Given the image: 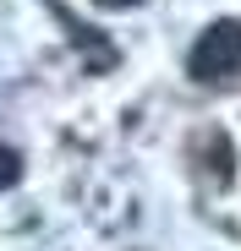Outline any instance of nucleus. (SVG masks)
<instances>
[{
    "label": "nucleus",
    "mask_w": 241,
    "mask_h": 251,
    "mask_svg": "<svg viewBox=\"0 0 241 251\" xmlns=\"http://www.w3.org/2000/svg\"><path fill=\"white\" fill-rule=\"evenodd\" d=\"M93 6H104V11H126V6H143V0H93Z\"/></svg>",
    "instance_id": "obj_3"
},
{
    "label": "nucleus",
    "mask_w": 241,
    "mask_h": 251,
    "mask_svg": "<svg viewBox=\"0 0 241 251\" xmlns=\"http://www.w3.org/2000/svg\"><path fill=\"white\" fill-rule=\"evenodd\" d=\"M186 66H192L197 82H230V76L241 71V22H230V17L209 22L203 38L192 44Z\"/></svg>",
    "instance_id": "obj_1"
},
{
    "label": "nucleus",
    "mask_w": 241,
    "mask_h": 251,
    "mask_svg": "<svg viewBox=\"0 0 241 251\" xmlns=\"http://www.w3.org/2000/svg\"><path fill=\"white\" fill-rule=\"evenodd\" d=\"M17 175H22V158H17L11 148H0V191H6V186H17Z\"/></svg>",
    "instance_id": "obj_2"
}]
</instances>
